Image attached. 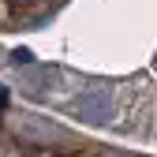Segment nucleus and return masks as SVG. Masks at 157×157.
<instances>
[{"instance_id":"obj_2","label":"nucleus","mask_w":157,"mask_h":157,"mask_svg":"<svg viewBox=\"0 0 157 157\" xmlns=\"http://www.w3.org/2000/svg\"><path fill=\"white\" fill-rule=\"evenodd\" d=\"M52 78H56V71H49V67H26L23 75H19V86H23L26 94H45Z\"/></svg>"},{"instance_id":"obj_1","label":"nucleus","mask_w":157,"mask_h":157,"mask_svg":"<svg viewBox=\"0 0 157 157\" xmlns=\"http://www.w3.org/2000/svg\"><path fill=\"white\" fill-rule=\"evenodd\" d=\"M75 109H78V116H86V120H94V124L109 120V90H105V86L82 90V94L75 97Z\"/></svg>"}]
</instances>
